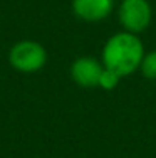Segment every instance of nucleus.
<instances>
[{"mask_svg": "<svg viewBox=\"0 0 156 158\" xmlns=\"http://www.w3.org/2000/svg\"><path fill=\"white\" fill-rule=\"evenodd\" d=\"M119 79L121 77L118 76V74H114L113 71H109V69L104 67V71L101 74V79H99V86L104 88V89H113V88H116V86H118Z\"/></svg>", "mask_w": 156, "mask_h": 158, "instance_id": "nucleus-7", "label": "nucleus"}, {"mask_svg": "<svg viewBox=\"0 0 156 158\" xmlns=\"http://www.w3.org/2000/svg\"><path fill=\"white\" fill-rule=\"evenodd\" d=\"M104 66L94 57H79L70 64V77L82 88L99 86Z\"/></svg>", "mask_w": 156, "mask_h": 158, "instance_id": "nucleus-4", "label": "nucleus"}, {"mask_svg": "<svg viewBox=\"0 0 156 158\" xmlns=\"http://www.w3.org/2000/svg\"><path fill=\"white\" fill-rule=\"evenodd\" d=\"M114 0H72V10L86 22L102 20L113 12Z\"/></svg>", "mask_w": 156, "mask_h": 158, "instance_id": "nucleus-5", "label": "nucleus"}, {"mask_svg": "<svg viewBox=\"0 0 156 158\" xmlns=\"http://www.w3.org/2000/svg\"><path fill=\"white\" fill-rule=\"evenodd\" d=\"M144 49L136 34L119 32L107 39L102 49V66L119 77L133 74L141 66Z\"/></svg>", "mask_w": 156, "mask_h": 158, "instance_id": "nucleus-1", "label": "nucleus"}, {"mask_svg": "<svg viewBox=\"0 0 156 158\" xmlns=\"http://www.w3.org/2000/svg\"><path fill=\"white\" fill-rule=\"evenodd\" d=\"M47 62V51L40 42L32 39L17 40L9 49V64L18 73L32 74L40 71Z\"/></svg>", "mask_w": 156, "mask_h": 158, "instance_id": "nucleus-2", "label": "nucleus"}, {"mask_svg": "<svg viewBox=\"0 0 156 158\" xmlns=\"http://www.w3.org/2000/svg\"><path fill=\"white\" fill-rule=\"evenodd\" d=\"M141 73L148 79H156V51L144 54L143 61H141Z\"/></svg>", "mask_w": 156, "mask_h": 158, "instance_id": "nucleus-6", "label": "nucleus"}, {"mask_svg": "<svg viewBox=\"0 0 156 158\" xmlns=\"http://www.w3.org/2000/svg\"><path fill=\"white\" fill-rule=\"evenodd\" d=\"M119 22L126 32H143L151 22V7L146 0H122L119 7Z\"/></svg>", "mask_w": 156, "mask_h": 158, "instance_id": "nucleus-3", "label": "nucleus"}]
</instances>
